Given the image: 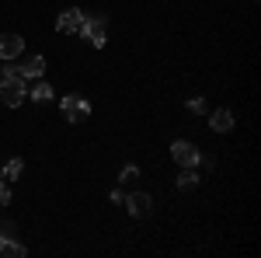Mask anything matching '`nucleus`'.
I'll return each instance as SVG.
<instances>
[{"label":"nucleus","mask_w":261,"mask_h":258,"mask_svg":"<svg viewBox=\"0 0 261 258\" xmlns=\"http://www.w3.org/2000/svg\"><path fill=\"white\" fill-rule=\"evenodd\" d=\"M105 25H108V18H105V14H94V18H84V25H81V35L87 42H91V45H105Z\"/></svg>","instance_id":"20e7f679"},{"label":"nucleus","mask_w":261,"mask_h":258,"mask_svg":"<svg viewBox=\"0 0 261 258\" xmlns=\"http://www.w3.org/2000/svg\"><path fill=\"white\" fill-rule=\"evenodd\" d=\"M199 185V175H195V168H181V175H178V189L185 192V189H195Z\"/></svg>","instance_id":"9b49d317"},{"label":"nucleus","mask_w":261,"mask_h":258,"mask_svg":"<svg viewBox=\"0 0 261 258\" xmlns=\"http://www.w3.org/2000/svg\"><path fill=\"white\" fill-rule=\"evenodd\" d=\"M171 157L178 160L181 168H199V147H195V143H188V139H174V143H171Z\"/></svg>","instance_id":"7ed1b4c3"},{"label":"nucleus","mask_w":261,"mask_h":258,"mask_svg":"<svg viewBox=\"0 0 261 258\" xmlns=\"http://www.w3.org/2000/svg\"><path fill=\"white\" fill-rule=\"evenodd\" d=\"M21 53H24V39L21 35H0V60H18Z\"/></svg>","instance_id":"0eeeda50"},{"label":"nucleus","mask_w":261,"mask_h":258,"mask_svg":"<svg viewBox=\"0 0 261 258\" xmlns=\"http://www.w3.org/2000/svg\"><path fill=\"white\" fill-rule=\"evenodd\" d=\"M81 25H84V11H63L60 21H56V28H60L63 35H81Z\"/></svg>","instance_id":"423d86ee"},{"label":"nucleus","mask_w":261,"mask_h":258,"mask_svg":"<svg viewBox=\"0 0 261 258\" xmlns=\"http://www.w3.org/2000/svg\"><path fill=\"white\" fill-rule=\"evenodd\" d=\"M21 171H24V160H21V157H11L7 164H4V178H7V181L21 178Z\"/></svg>","instance_id":"f8f14e48"},{"label":"nucleus","mask_w":261,"mask_h":258,"mask_svg":"<svg viewBox=\"0 0 261 258\" xmlns=\"http://www.w3.org/2000/svg\"><path fill=\"white\" fill-rule=\"evenodd\" d=\"M60 108H63V119L66 122H87L91 119V101L84 98V95H66L60 101Z\"/></svg>","instance_id":"f03ea898"},{"label":"nucleus","mask_w":261,"mask_h":258,"mask_svg":"<svg viewBox=\"0 0 261 258\" xmlns=\"http://www.w3.org/2000/svg\"><path fill=\"white\" fill-rule=\"evenodd\" d=\"M188 112H192V115H205V101L202 98H188Z\"/></svg>","instance_id":"dca6fc26"},{"label":"nucleus","mask_w":261,"mask_h":258,"mask_svg":"<svg viewBox=\"0 0 261 258\" xmlns=\"http://www.w3.org/2000/svg\"><path fill=\"white\" fill-rule=\"evenodd\" d=\"M24 98H28V87H24V77H21V74L0 80V101H4L7 108H18Z\"/></svg>","instance_id":"f257e3e1"},{"label":"nucleus","mask_w":261,"mask_h":258,"mask_svg":"<svg viewBox=\"0 0 261 258\" xmlns=\"http://www.w3.org/2000/svg\"><path fill=\"white\" fill-rule=\"evenodd\" d=\"M122 206H129V217H150L153 213V199L146 192H133L129 199H122Z\"/></svg>","instance_id":"39448f33"},{"label":"nucleus","mask_w":261,"mask_h":258,"mask_svg":"<svg viewBox=\"0 0 261 258\" xmlns=\"http://www.w3.org/2000/svg\"><path fill=\"white\" fill-rule=\"evenodd\" d=\"M0 255L4 258H24L28 251H24V244L18 238H0Z\"/></svg>","instance_id":"9d476101"},{"label":"nucleus","mask_w":261,"mask_h":258,"mask_svg":"<svg viewBox=\"0 0 261 258\" xmlns=\"http://www.w3.org/2000/svg\"><path fill=\"white\" fill-rule=\"evenodd\" d=\"M122 181H125V185H129V181H136L140 178V168H136V164H125V168H122V175H119Z\"/></svg>","instance_id":"4468645a"},{"label":"nucleus","mask_w":261,"mask_h":258,"mask_svg":"<svg viewBox=\"0 0 261 258\" xmlns=\"http://www.w3.org/2000/svg\"><path fill=\"white\" fill-rule=\"evenodd\" d=\"M0 238H18V227L11 220H0Z\"/></svg>","instance_id":"2eb2a0df"},{"label":"nucleus","mask_w":261,"mask_h":258,"mask_svg":"<svg viewBox=\"0 0 261 258\" xmlns=\"http://www.w3.org/2000/svg\"><path fill=\"white\" fill-rule=\"evenodd\" d=\"M209 126H213L216 133H230V129H233V112H230V108H216L213 119H209Z\"/></svg>","instance_id":"1a4fd4ad"},{"label":"nucleus","mask_w":261,"mask_h":258,"mask_svg":"<svg viewBox=\"0 0 261 258\" xmlns=\"http://www.w3.org/2000/svg\"><path fill=\"white\" fill-rule=\"evenodd\" d=\"M42 70H45V60H42V56H24V60L18 63V74L24 80L28 77H42Z\"/></svg>","instance_id":"6e6552de"},{"label":"nucleus","mask_w":261,"mask_h":258,"mask_svg":"<svg viewBox=\"0 0 261 258\" xmlns=\"http://www.w3.org/2000/svg\"><path fill=\"white\" fill-rule=\"evenodd\" d=\"M11 202V185H7V178L0 181V206H7Z\"/></svg>","instance_id":"f3484780"},{"label":"nucleus","mask_w":261,"mask_h":258,"mask_svg":"<svg viewBox=\"0 0 261 258\" xmlns=\"http://www.w3.org/2000/svg\"><path fill=\"white\" fill-rule=\"evenodd\" d=\"M28 98H32V101H49V98H53V87H49L45 80H39V84L28 91Z\"/></svg>","instance_id":"ddd939ff"}]
</instances>
